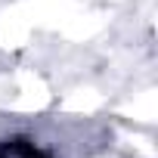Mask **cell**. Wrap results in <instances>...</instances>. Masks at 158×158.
<instances>
[{
	"mask_svg": "<svg viewBox=\"0 0 158 158\" xmlns=\"http://www.w3.org/2000/svg\"><path fill=\"white\" fill-rule=\"evenodd\" d=\"M44 158H47V155H44Z\"/></svg>",
	"mask_w": 158,
	"mask_h": 158,
	"instance_id": "6da1fadb",
	"label": "cell"
}]
</instances>
